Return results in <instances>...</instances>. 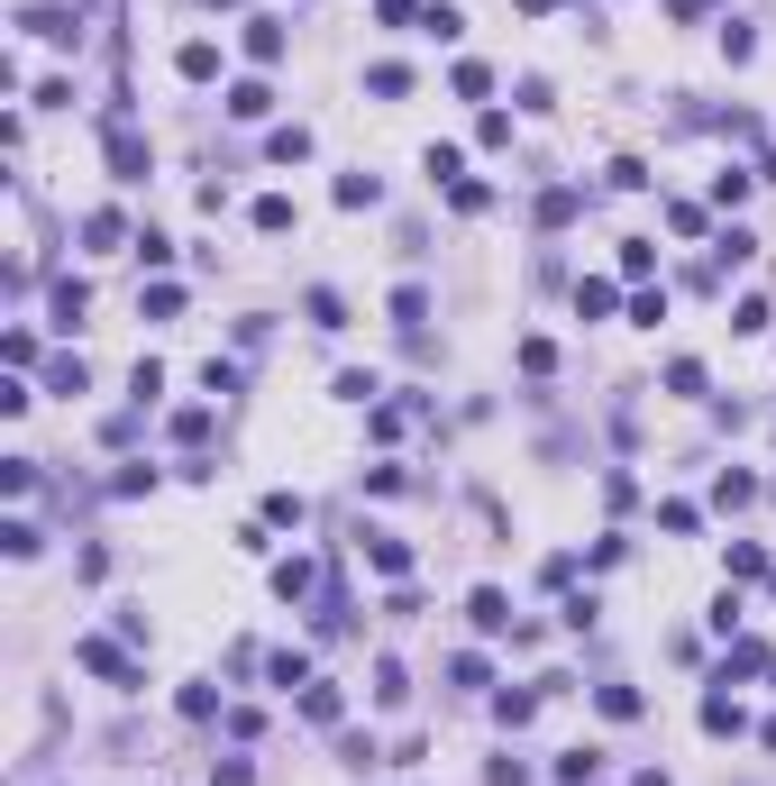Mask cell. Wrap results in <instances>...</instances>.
<instances>
[{
  "label": "cell",
  "instance_id": "6da1fadb",
  "mask_svg": "<svg viewBox=\"0 0 776 786\" xmlns=\"http://www.w3.org/2000/svg\"><path fill=\"white\" fill-rule=\"evenodd\" d=\"M101 156H110V184H146L155 174V146L128 129V119H110V138H101Z\"/></svg>",
  "mask_w": 776,
  "mask_h": 786
},
{
  "label": "cell",
  "instance_id": "7a4b0ae2",
  "mask_svg": "<svg viewBox=\"0 0 776 786\" xmlns=\"http://www.w3.org/2000/svg\"><path fill=\"white\" fill-rule=\"evenodd\" d=\"M466 622H475V631H512V595L503 586H475V595H466Z\"/></svg>",
  "mask_w": 776,
  "mask_h": 786
},
{
  "label": "cell",
  "instance_id": "3957f363",
  "mask_svg": "<svg viewBox=\"0 0 776 786\" xmlns=\"http://www.w3.org/2000/svg\"><path fill=\"white\" fill-rule=\"evenodd\" d=\"M73 658H83L92 677H119V687H138V668H128V658H119V641H83Z\"/></svg>",
  "mask_w": 776,
  "mask_h": 786
},
{
  "label": "cell",
  "instance_id": "277c9868",
  "mask_svg": "<svg viewBox=\"0 0 776 786\" xmlns=\"http://www.w3.org/2000/svg\"><path fill=\"white\" fill-rule=\"evenodd\" d=\"M310 586H320V567H310V558H283V567H274V595H283V603H302Z\"/></svg>",
  "mask_w": 776,
  "mask_h": 786
},
{
  "label": "cell",
  "instance_id": "5b68a950",
  "mask_svg": "<svg viewBox=\"0 0 776 786\" xmlns=\"http://www.w3.org/2000/svg\"><path fill=\"white\" fill-rule=\"evenodd\" d=\"M174 73H184V83H211V73H220V46H211V37H192L184 56H174Z\"/></svg>",
  "mask_w": 776,
  "mask_h": 786
},
{
  "label": "cell",
  "instance_id": "8992f818",
  "mask_svg": "<svg viewBox=\"0 0 776 786\" xmlns=\"http://www.w3.org/2000/svg\"><path fill=\"white\" fill-rule=\"evenodd\" d=\"M366 558H375V567H384V576H411V549L393 540V530H366Z\"/></svg>",
  "mask_w": 776,
  "mask_h": 786
},
{
  "label": "cell",
  "instance_id": "52a82bcc",
  "mask_svg": "<svg viewBox=\"0 0 776 786\" xmlns=\"http://www.w3.org/2000/svg\"><path fill=\"white\" fill-rule=\"evenodd\" d=\"M247 56H256V64L283 56V19H247Z\"/></svg>",
  "mask_w": 776,
  "mask_h": 786
},
{
  "label": "cell",
  "instance_id": "ba28073f",
  "mask_svg": "<svg viewBox=\"0 0 776 786\" xmlns=\"http://www.w3.org/2000/svg\"><path fill=\"white\" fill-rule=\"evenodd\" d=\"M266 110H274L266 83H228V119H266Z\"/></svg>",
  "mask_w": 776,
  "mask_h": 786
},
{
  "label": "cell",
  "instance_id": "9c48e42d",
  "mask_svg": "<svg viewBox=\"0 0 776 786\" xmlns=\"http://www.w3.org/2000/svg\"><path fill=\"white\" fill-rule=\"evenodd\" d=\"M375 201H384L375 174H339V211H375Z\"/></svg>",
  "mask_w": 776,
  "mask_h": 786
},
{
  "label": "cell",
  "instance_id": "30bf717a",
  "mask_svg": "<svg viewBox=\"0 0 776 786\" xmlns=\"http://www.w3.org/2000/svg\"><path fill=\"white\" fill-rule=\"evenodd\" d=\"M92 312V284H83V274H64V284H56V320L73 329V320H83Z\"/></svg>",
  "mask_w": 776,
  "mask_h": 786
},
{
  "label": "cell",
  "instance_id": "8fae6325",
  "mask_svg": "<svg viewBox=\"0 0 776 786\" xmlns=\"http://www.w3.org/2000/svg\"><path fill=\"white\" fill-rule=\"evenodd\" d=\"M266 677H274V687H310V658H302V649H274Z\"/></svg>",
  "mask_w": 776,
  "mask_h": 786
},
{
  "label": "cell",
  "instance_id": "7c38bea8",
  "mask_svg": "<svg viewBox=\"0 0 776 786\" xmlns=\"http://www.w3.org/2000/svg\"><path fill=\"white\" fill-rule=\"evenodd\" d=\"M128 394H138V412H146V402L165 394V366H155V357H138V366H128Z\"/></svg>",
  "mask_w": 776,
  "mask_h": 786
},
{
  "label": "cell",
  "instance_id": "4fadbf2b",
  "mask_svg": "<svg viewBox=\"0 0 776 786\" xmlns=\"http://www.w3.org/2000/svg\"><path fill=\"white\" fill-rule=\"evenodd\" d=\"M593 769H603V750H566L557 759V786H593Z\"/></svg>",
  "mask_w": 776,
  "mask_h": 786
},
{
  "label": "cell",
  "instance_id": "5bb4252c",
  "mask_svg": "<svg viewBox=\"0 0 776 786\" xmlns=\"http://www.w3.org/2000/svg\"><path fill=\"white\" fill-rule=\"evenodd\" d=\"M266 156H274V165H302V156H310V129H274Z\"/></svg>",
  "mask_w": 776,
  "mask_h": 786
},
{
  "label": "cell",
  "instance_id": "9a60e30c",
  "mask_svg": "<svg viewBox=\"0 0 776 786\" xmlns=\"http://www.w3.org/2000/svg\"><path fill=\"white\" fill-rule=\"evenodd\" d=\"M256 230H266V238H283V230H293V201H283V192H266V201H256Z\"/></svg>",
  "mask_w": 776,
  "mask_h": 786
},
{
  "label": "cell",
  "instance_id": "2e32d148",
  "mask_svg": "<svg viewBox=\"0 0 776 786\" xmlns=\"http://www.w3.org/2000/svg\"><path fill=\"white\" fill-rule=\"evenodd\" d=\"M421 37H466V19L448 10V0H430V10H421Z\"/></svg>",
  "mask_w": 776,
  "mask_h": 786
},
{
  "label": "cell",
  "instance_id": "e0dca14e",
  "mask_svg": "<svg viewBox=\"0 0 776 786\" xmlns=\"http://www.w3.org/2000/svg\"><path fill=\"white\" fill-rule=\"evenodd\" d=\"M749 494H759V476H740V467L713 476V503H749Z\"/></svg>",
  "mask_w": 776,
  "mask_h": 786
},
{
  "label": "cell",
  "instance_id": "ac0fdd59",
  "mask_svg": "<svg viewBox=\"0 0 776 786\" xmlns=\"http://www.w3.org/2000/svg\"><path fill=\"white\" fill-rule=\"evenodd\" d=\"M0 549H10V558H37L46 530H37V521H10V530H0Z\"/></svg>",
  "mask_w": 776,
  "mask_h": 786
},
{
  "label": "cell",
  "instance_id": "d6986e66",
  "mask_svg": "<svg viewBox=\"0 0 776 786\" xmlns=\"http://www.w3.org/2000/svg\"><path fill=\"white\" fill-rule=\"evenodd\" d=\"M366 92H384V101H402V92H411V64H375V73H366Z\"/></svg>",
  "mask_w": 776,
  "mask_h": 786
},
{
  "label": "cell",
  "instance_id": "ffe728a7",
  "mask_svg": "<svg viewBox=\"0 0 776 786\" xmlns=\"http://www.w3.org/2000/svg\"><path fill=\"white\" fill-rule=\"evenodd\" d=\"M393 320H402V329H421V320H430V293H421V284H402V293H393Z\"/></svg>",
  "mask_w": 776,
  "mask_h": 786
},
{
  "label": "cell",
  "instance_id": "44dd1931",
  "mask_svg": "<svg viewBox=\"0 0 776 786\" xmlns=\"http://www.w3.org/2000/svg\"><path fill=\"white\" fill-rule=\"evenodd\" d=\"M138 312H155V320H174V312H184V284H155V293H138Z\"/></svg>",
  "mask_w": 776,
  "mask_h": 786
},
{
  "label": "cell",
  "instance_id": "7402d4cb",
  "mask_svg": "<svg viewBox=\"0 0 776 786\" xmlns=\"http://www.w3.org/2000/svg\"><path fill=\"white\" fill-rule=\"evenodd\" d=\"M310 320H320V329H348V302H339V293L320 284V293H310Z\"/></svg>",
  "mask_w": 776,
  "mask_h": 786
},
{
  "label": "cell",
  "instance_id": "603a6c76",
  "mask_svg": "<svg viewBox=\"0 0 776 786\" xmlns=\"http://www.w3.org/2000/svg\"><path fill=\"white\" fill-rule=\"evenodd\" d=\"M46 385H56V394H83L92 375H83V357H56V366H46Z\"/></svg>",
  "mask_w": 776,
  "mask_h": 786
},
{
  "label": "cell",
  "instance_id": "cb8c5ba5",
  "mask_svg": "<svg viewBox=\"0 0 776 786\" xmlns=\"http://www.w3.org/2000/svg\"><path fill=\"white\" fill-rule=\"evenodd\" d=\"M731 576H767V549L759 540H731Z\"/></svg>",
  "mask_w": 776,
  "mask_h": 786
},
{
  "label": "cell",
  "instance_id": "d4e9b609",
  "mask_svg": "<svg viewBox=\"0 0 776 786\" xmlns=\"http://www.w3.org/2000/svg\"><path fill=\"white\" fill-rule=\"evenodd\" d=\"M211 786H256V769H247L238 750H228V759H211Z\"/></svg>",
  "mask_w": 776,
  "mask_h": 786
},
{
  "label": "cell",
  "instance_id": "484cf974",
  "mask_svg": "<svg viewBox=\"0 0 776 786\" xmlns=\"http://www.w3.org/2000/svg\"><path fill=\"white\" fill-rule=\"evenodd\" d=\"M759 184H776V146H767V165H759Z\"/></svg>",
  "mask_w": 776,
  "mask_h": 786
},
{
  "label": "cell",
  "instance_id": "4316f807",
  "mask_svg": "<svg viewBox=\"0 0 776 786\" xmlns=\"http://www.w3.org/2000/svg\"><path fill=\"white\" fill-rule=\"evenodd\" d=\"M228 10H238V0H228Z\"/></svg>",
  "mask_w": 776,
  "mask_h": 786
}]
</instances>
